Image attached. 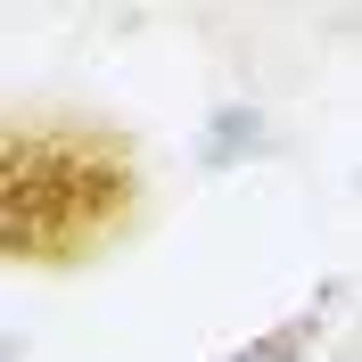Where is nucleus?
I'll list each match as a JSON object with an SVG mask.
<instances>
[{"label":"nucleus","instance_id":"obj_1","mask_svg":"<svg viewBox=\"0 0 362 362\" xmlns=\"http://www.w3.org/2000/svg\"><path fill=\"white\" fill-rule=\"evenodd\" d=\"M140 165L115 132L17 124L0 140V239L17 264H83L132 223Z\"/></svg>","mask_w":362,"mask_h":362},{"label":"nucleus","instance_id":"obj_2","mask_svg":"<svg viewBox=\"0 0 362 362\" xmlns=\"http://www.w3.org/2000/svg\"><path fill=\"white\" fill-rule=\"evenodd\" d=\"M255 148H272L264 115H255V107H214V124H206V140H198V157L214 165V173H223V165L255 157Z\"/></svg>","mask_w":362,"mask_h":362},{"label":"nucleus","instance_id":"obj_3","mask_svg":"<svg viewBox=\"0 0 362 362\" xmlns=\"http://www.w3.org/2000/svg\"><path fill=\"white\" fill-rule=\"evenodd\" d=\"M313 338H321V321H280V329H264L255 346H239L230 362H305Z\"/></svg>","mask_w":362,"mask_h":362}]
</instances>
